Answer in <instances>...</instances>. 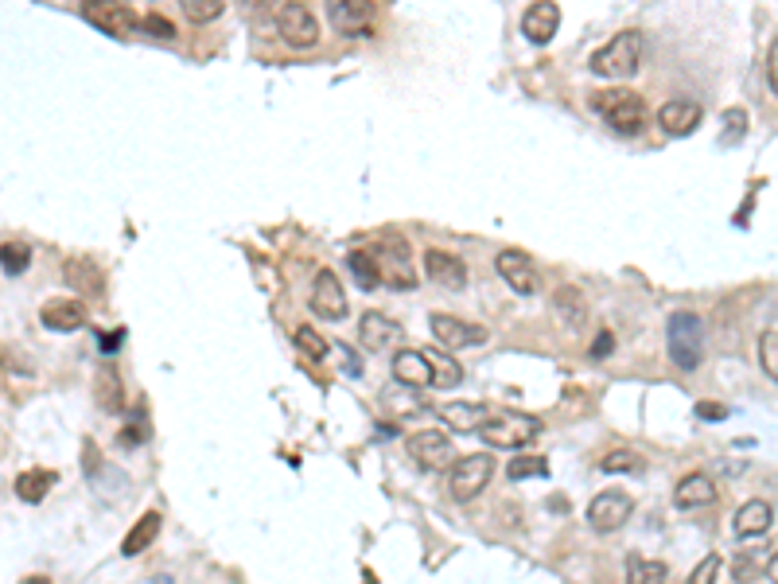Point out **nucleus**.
<instances>
[{
  "label": "nucleus",
  "mask_w": 778,
  "mask_h": 584,
  "mask_svg": "<svg viewBox=\"0 0 778 584\" xmlns=\"http://www.w3.org/2000/svg\"><path fill=\"white\" fill-rule=\"evenodd\" d=\"M347 261H351V273L358 277V289H378L382 285V273H378V261H374V254L370 250H354V254H347Z\"/></svg>",
  "instance_id": "obj_27"
},
{
  "label": "nucleus",
  "mask_w": 778,
  "mask_h": 584,
  "mask_svg": "<svg viewBox=\"0 0 778 584\" xmlns=\"http://www.w3.org/2000/svg\"><path fill=\"white\" fill-rule=\"evenodd\" d=\"M611 351H615V335H611V331H600L596 343H592V359H607Z\"/></svg>",
  "instance_id": "obj_41"
},
{
  "label": "nucleus",
  "mask_w": 778,
  "mask_h": 584,
  "mask_svg": "<svg viewBox=\"0 0 778 584\" xmlns=\"http://www.w3.org/2000/svg\"><path fill=\"white\" fill-rule=\"evenodd\" d=\"M767 82H771V90L778 94V39L771 43V51H767Z\"/></svg>",
  "instance_id": "obj_42"
},
{
  "label": "nucleus",
  "mask_w": 778,
  "mask_h": 584,
  "mask_svg": "<svg viewBox=\"0 0 778 584\" xmlns=\"http://www.w3.org/2000/svg\"><path fill=\"white\" fill-rule=\"evenodd\" d=\"M557 28H561V8L557 4H530L526 16H522V36L537 47L557 36Z\"/></svg>",
  "instance_id": "obj_21"
},
{
  "label": "nucleus",
  "mask_w": 778,
  "mask_h": 584,
  "mask_svg": "<svg viewBox=\"0 0 778 584\" xmlns=\"http://www.w3.org/2000/svg\"><path fill=\"white\" fill-rule=\"evenodd\" d=\"M506 475H510L514 483H522V479L549 475V464H545V456H514V460L506 464Z\"/></svg>",
  "instance_id": "obj_32"
},
{
  "label": "nucleus",
  "mask_w": 778,
  "mask_h": 584,
  "mask_svg": "<svg viewBox=\"0 0 778 584\" xmlns=\"http://www.w3.org/2000/svg\"><path fill=\"white\" fill-rule=\"evenodd\" d=\"M600 468L603 472H627V475H638L642 468H646V460L638 456V452H631V448H615V452H607L600 460Z\"/></svg>",
  "instance_id": "obj_30"
},
{
  "label": "nucleus",
  "mask_w": 778,
  "mask_h": 584,
  "mask_svg": "<svg viewBox=\"0 0 778 584\" xmlns=\"http://www.w3.org/2000/svg\"><path fill=\"white\" fill-rule=\"evenodd\" d=\"M405 448H409V456L428 468V472H444V468H452L456 460H452V440L444 437V433H436V429H421V433H413V437L405 440Z\"/></svg>",
  "instance_id": "obj_9"
},
{
  "label": "nucleus",
  "mask_w": 778,
  "mask_h": 584,
  "mask_svg": "<svg viewBox=\"0 0 778 584\" xmlns=\"http://www.w3.org/2000/svg\"><path fill=\"white\" fill-rule=\"evenodd\" d=\"M697 417H705V421H724L728 413H724V405H716V402H701V405H697Z\"/></svg>",
  "instance_id": "obj_43"
},
{
  "label": "nucleus",
  "mask_w": 778,
  "mask_h": 584,
  "mask_svg": "<svg viewBox=\"0 0 778 584\" xmlns=\"http://www.w3.org/2000/svg\"><path fill=\"white\" fill-rule=\"evenodd\" d=\"M358 339H362V347H370V351H389V347H401V343H405V328H401L397 320L382 316V312H362V320H358Z\"/></svg>",
  "instance_id": "obj_13"
},
{
  "label": "nucleus",
  "mask_w": 778,
  "mask_h": 584,
  "mask_svg": "<svg viewBox=\"0 0 778 584\" xmlns=\"http://www.w3.org/2000/svg\"><path fill=\"white\" fill-rule=\"evenodd\" d=\"M425 277L440 289H467V265L448 250H425Z\"/></svg>",
  "instance_id": "obj_15"
},
{
  "label": "nucleus",
  "mask_w": 778,
  "mask_h": 584,
  "mask_svg": "<svg viewBox=\"0 0 778 584\" xmlns=\"http://www.w3.org/2000/svg\"><path fill=\"white\" fill-rule=\"evenodd\" d=\"M141 28H148L156 39H176V24H172V20H164L160 12H148V16L141 20Z\"/></svg>",
  "instance_id": "obj_40"
},
{
  "label": "nucleus",
  "mask_w": 778,
  "mask_h": 584,
  "mask_svg": "<svg viewBox=\"0 0 778 584\" xmlns=\"http://www.w3.org/2000/svg\"><path fill=\"white\" fill-rule=\"evenodd\" d=\"M743 133H747V113L736 106V110H724V145H740Z\"/></svg>",
  "instance_id": "obj_37"
},
{
  "label": "nucleus",
  "mask_w": 778,
  "mask_h": 584,
  "mask_svg": "<svg viewBox=\"0 0 778 584\" xmlns=\"http://www.w3.org/2000/svg\"><path fill=\"white\" fill-rule=\"evenodd\" d=\"M28 265H32V250H28L24 242H4V246H0V269H4L8 277H20Z\"/></svg>",
  "instance_id": "obj_29"
},
{
  "label": "nucleus",
  "mask_w": 778,
  "mask_h": 584,
  "mask_svg": "<svg viewBox=\"0 0 778 584\" xmlns=\"http://www.w3.org/2000/svg\"><path fill=\"white\" fill-rule=\"evenodd\" d=\"M374 261H382V265H378V273L386 277L393 289H413V285H417V273H413V254H409L405 238L389 234V238H386V254H374Z\"/></svg>",
  "instance_id": "obj_11"
},
{
  "label": "nucleus",
  "mask_w": 778,
  "mask_h": 584,
  "mask_svg": "<svg viewBox=\"0 0 778 584\" xmlns=\"http://www.w3.org/2000/svg\"><path fill=\"white\" fill-rule=\"evenodd\" d=\"M673 503H677V511L712 507V503H716V483H712L705 472H689L677 487H673Z\"/></svg>",
  "instance_id": "obj_20"
},
{
  "label": "nucleus",
  "mask_w": 778,
  "mask_h": 584,
  "mask_svg": "<svg viewBox=\"0 0 778 584\" xmlns=\"http://www.w3.org/2000/svg\"><path fill=\"white\" fill-rule=\"evenodd\" d=\"M393 378H397V386H405V390H428V386L436 382L425 351H397V355H393Z\"/></svg>",
  "instance_id": "obj_19"
},
{
  "label": "nucleus",
  "mask_w": 778,
  "mask_h": 584,
  "mask_svg": "<svg viewBox=\"0 0 778 584\" xmlns=\"http://www.w3.org/2000/svg\"><path fill=\"white\" fill-rule=\"evenodd\" d=\"M39 324L51 331H78L86 324V308L82 300H47L39 312Z\"/></svg>",
  "instance_id": "obj_22"
},
{
  "label": "nucleus",
  "mask_w": 778,
  "mask_h": 584,
  "mask_svg": "<svg viewBox=\"0 0 778 584\" xmlns=\"http://www.w3.org/2000/svg\"><path fill=\"white\" fill-rule=\"evenodd\" d=\"M296 347L312 359V363H319V359H327V351H331V343L319 335L316 328H296Z\"/></svg>",
  "instance_id": "obj_34"
},
{
  "label": "nucleus",
  "mask_w": 778,
  "mask_h": 584,
  "mask_svg": "<svg viewBox=\"0 0 778 584\" xmlns=\"http://www.w3.org/2000/svg\"><path fill=\"white\" fill-rule=\"evenodd\" d=\"M20 584H51V577H24Z\"/></svg>",
  "instance_id": "obj_47"
},
{
  "label": "nucleus",
  "mask_w": 778,
  "mask_h": 584,
  "mask_svg": "<svg viewBox=\"0 0 778 584\" xmlns=\"http://www.w3.org/2000/svg\"><path fill=\"white\" fill-rule=\"evenodd\" d=\"M152 584H176V581H172V577H156Z\"/></svg>",
  "instance_id": "obj_48"
},
{
  "label": "nucleus",
  "mask_w": 778,
  "mask_h": 584,
  "mask_svg": "<svg viewBox=\"0 0 778 584\" xmlns=\"http://www.w3.org/2000/svg\"><path fill=\"white\" fill-rule=\"evenodd\" d=\"M55 479H59V475L51 472V468H28V472L16 475V495H20L24 503H43L47 491L55 487Z\"/></svg>",
  "instance_id": "obj_25"
},
{
  "label": "nucleus",
  "mask_w": 778,
  "mask_h": 584,
  "mask_svg": "<svg viewBox=\"0 0 778 584\" xmlns=\"http://www.w3.org/2000/svg\"><path fill=\"white\" fill-rule=\"evenodd\" d=\"M382 402L386 405H401L397 413H413V409H425L421 398H417V390H405V386H397V390H386L382 394Z\"/></svg>",
  "instance_id": "obj_38"
},
{
  "label": "nucleus",
  "mask_w": 778,
  "mask_h": 584,
  "mask_svg": "<svg viewBox=\"0 0 778 584\" xmlns=\"http://www.w3.org/2000/svg\"><path fill=\"white\" fill-rule=\"evenodd\" d=\"M658 125H662L666 137H689L701 125V102H693V98H670L658 110Z\"/></svg>",
  "instance_id": "obj_17"
},
{
  "label": "nucleus",
  "mask_w": 778,
  "mask_h": 584,
  "mask_svg": "<svg viewBox=\"0 0 778 584\" xmlns=\"http://www.w3.org/2000/svg\"><path fill=\"white\" fill-rule=\"evenodd\" d=\"M226 12V4L222 0H183V16L191 20V24H211Z\"/></svg>",
  "instance_id": "obj_33"
},
{
  "label": "nucleus",
  "mask_w": 778,
  "mask_h": 584,
  "mask_svg": "<svg viewBox=\"0 0 778 584\" xmlns=\"http://www.w3.org/2000/svg\"><path fill=\"white\" fill-rule=\"evenodd\" d=\"M716 577H720V557H716V553H708L705 561L689 573V584H716Z\"/></svg>",
  "instance_id": "obj_39"
},
{
  "label": "nucleus",
  "mask_w": 778,
  "mask_h": 584,
  "mask_svg": "<svg viewBox=\"0 0 778 584\" xmlns=\"http://www.w3.org/2000/svg\"><path fill=\"white\" fill-rule=\"evenodd\" d=\"M631 514H635V503L627 491H603L588 503V526L600 534H615L619 526H627Z\"/></svg>",
  "instance_id": "obj_8"
},
{
  "label": "nucleus",
  "mask_w": 778,
  "mask_h": 584,
  "mask_svg": "<svg viewBox=\"0 0 778 584\" xmlns=\"http://www.w3.org/2000/svg\"><path fill=\"white\" fill-rule=\"evenodd\" d=\"M759 561H763L759 553H740V557L732 561V577H736L740 584H751L755 577H763V569H767V565H759Z\"/></svg>",
  "instance_id": "obj_35"
},
{
  "label": "nucleus",
  "mask_w": 778,
  "mask_h": 584,
  "mask_svg": "<svg viewBox=\"0 0 778 584\" xmlns=\"http://www.w3.org/2000/svg\"><path fill=\"white\" fill-rule=\"evenodd\" d=\"M82 16L98 28V32H106V36H133L137 28H141V16L129 8V4H82Z\"/></svg>",
  "instance_id": "obj_10"
},
{
  "label": "nucleus",
  "mask_w": 778,
  "mask_h": 584,
  "mask_svg": "<svg viewBox=\"0 0 778 584\" xmlns=\"http://www.w3.org/2000/svg\"><path fill=\"white\" fill-rule=\"evenodd\" d=\"M771 522H775V511H771V503H763V499L743 503L740 511H736V518H732V526H736L740 538H763V534L771 530Z\"/></svg>",
  "instance_id": "obj_23"
},
{
  "label": "nucleus",
  "mask_w": 778,
  "mask_h": 584,
  "mask_svg": "<svg viewBox=\"0 0 778 584\" xmlns=\"http://www.w3.org/2000/svg\"><path fill=\"white\" fill-rule=\"evenodd\" d=\"M541 433V421L530 413H510V409H498L483 421L479 437L487 440L491 448H526L533 437Z\"/></svg>",
  "instance_id": "obj_4"
},
{
  "label": "nucleus",
  "mask_w": 778,
  "mask_h": 584,
  "mask_svg": "<svg viewBox=\"0 0 778 584\" xmlns=\"http://www.w3.org/2000/svg\"><path fill=\"white\" fill-rule=\"evenodd\" d=\"M759 363L767 370V378H775L778 382V331H767V335L759 339Z\"/></svg>",
  "instance_id": "obj_36"
},
{
  "label": "nucleus",
  "mask_w": 778,
  "mask_h": 584,
  "mask_svg": "<svg viewBox=\"0 0 778 584\" xmlns=\"http://www.w3.org/2000/svg\"><path fill=\"white\" fill-rule=\"evenodd\" d=\"M63 277H67V285H71L78 296H86V300H102V296H106V273H102L90 257H67Z\"/></svg>",
  "instance_id": "obj_16"
},
{
  "label": "nucleus",
  "mask_w": 778,
  "mask_h": 584,
  "mask_svg": "<svg viewBox=\"0 0 778 584\" xmlns=\"http://www.w3.org/2000/svg\"><path fill=\"white\" fill-rule=\"evenodd\" d=\"M592 110L607 117V125L615 129V133H627V137H635L646 129V102H642V94L635 90H596L592 94Z\"/></svg>",
  "instance_id": "obj_2"
},
{
  "label": "nucleus",
  "mask_w": 778,
  "mask_h": 584,
  "mask_svg": "<svg viewBox=\"0 0 778 584\" xmlns=\"http://www.w3.org/2000/svg\"><path fill=\"white\" fill-rule=\"evenodd\" d=\"M495 269H498V277H502L514 292H522V296H533V292H537V269H533L530 254H522V250H502V254L495 257Z\"/></svg>",
  "instance_id": "obj_14"
},
{
  "label": "nucleus",
  "mask_w": 778,
  "mask_h": 584,
  "mask_svg": "<svg viewBox=\"0 0 778 584\" xmlns=\"http://www.w3.org/2000/svg\"><path fill=\"white\" fill-rule=\"evenodd\" d=\"M436 413H440V421L452 425L456 433H479L483 421L491 417L483 405H475V402H448V405H440Z\"/></svg>",
  "instance_id": "obj_24"
},
{
  "label": "nucleus",
  "mask_w": 778,
  "mask_h": 584,
  "mask_svg": "<svg viewBox=\"0 0 778 584\" xmlns=\"http://www.w3.org/2000/svg\"><path fill=\"white\" fill-rule=\"evenodd\" d=\"M495 475V460L487 452H471V456H460L452 468H448V491L456 503H471L475 495H483V487L491 483Z\"/></svg>",
  "instance_id": "obj_5"
},
{
  "label": "nucleus",
  "mask_w": 778,
  "mask_h": 584,
  "mask_svg": "<svg viewBox=\"0 0 778 584\" xmlns=\"http://www.w3.org/2000/svg\"><path fill=\"white\" fill-rule=\"evenodd\" d=\"M98 405L106 409V413H121V382H117V374L113 370H98Z\"/></svg>",
  "instance_id": "obj_31"
},
{
  "label": "nucleus",
  "mask_w": 778,
  "mask_h": 584,
  "mask_svg": "<svg viewBox=\"0 0 778 584\" xmlns=\"http://www.w3.org/2000/svg\"><path fill=\"white\" fill-rule=\"evenodd\" d=\"M642 51H646L642 32H619V36H611L600 51L592 55V74H600V78H619V82H623V78L638 74V67H642Z\"/></svg>",
  "instance_id": "obj_1"
},
{
  "label": "nucleus",
  "mask_w": 778,
  "mask_h": 584,
  "mask_svg": "<svg viewBox=\"0 0 778 584\" xmlns=\"http://www.w3.org/2000/svg\"><path fill=\"white\" fill-rule=\"evenodd\" d=\"M156 534H160V514L156 511L141 514V522H133V530L125 534L121 553H125V557H137V553H144V549L156 542Z\"/></svg>",
  "instance_id": "obj_26"
},
{
  "label": "nucleus",
  "mask_w": 778,
  "mask_h": 584,
  "mask_svg": "<svg viewBox=\"0 0 778 584\" xmlns=\"http://www.w3.org/2000/svg\"><path fill=\"white\" fill-rule=\"evenodd\" d=\"M428 328L436 335V343L440 347H448V351H463V347H479V343H487V328H479V324H467L460 316H448V312H432L428 316Z\"/></svg>",
  "instance_id": "obj_7"
},
{
  "label": "nucleus",
  "mask_w": 778,
  "mask_h": 584,
  "mask_svg": "<svg viewBox=\"0 0 778 584\" xmlns=\"http://www.w3.org/2000/svg\"><path fill=\"white\" fill-rule=\"evenodd\" d=\"M370 16H374V4H370V0H331V4H327V20H331V28L343 32V36H358V32L366 36Z\"/></svg>",
  "instance_id": "obj_18"
},
{
  "label": "nucleus",
  "mask_w": 778,
  "mask_h": 584,
  "mask_svg": "<svg viewBox=\"0 0 778 584\" xmlns=\"http://www.w3.org/2000/svg\"><path fill=\"white\" fill-rule=\"evenodd\" d=\"M312 312L323 320H347V292L339 285V277L331 269H319L316 285H312Z\"/></svg>",
  "instance_id": "obj_12"
},
{
  "label": "nucleus",
  "mask_w": 778,
  "mask_h": 584,
  "mask_svg": "<svg viewBox=\"0 0 778 584\" xmlns=\"http://www.w3.org/2000/svg\"><path fill=\"white\" fill-rule=\"evenodd\" d=\"M666 347H670L673 366L697 370V366H701V355H705V328H701V316H693V312H673L670 324H666Z\"/></svg>",
  "instance_id": "obj_3"
},
{
  "label": "nucleus",
  "mask_w": 778,
  "mask_h": 584,
  "mask_svg": "<svg viewBox=\"0 0 778 584\" xmlns=\"http://www.w3.org/2000/svg\"><path fill=\"white\" fill-rule=\"evenodd\" d=\"M121 339H125V331H121V328L113 331V335H98V343H102V351H106V355H113V351H117V343H121Z\"/></svg>",
  "instance_id": "obj_44"
},
{
  "label": "nucleus",
  "mask_w": 778,
  "mask_h": 584,
  "mask_svg": "<svg viewBox=\"0 0 778 584\" xmlns=\"http://www.w3.org/2000/svg\"><path fill=\"white\" fill-rule=\"evenodd\" d=\"M117 440H121L125 448H137V444H141V429H137V425H129V429H125V433H121Z\"/></svg>",
  "instance_id": "obj_45"
},
{
  "label": "nucleus",
  "mask_w": 778,
  "mask_h": 584,
  "mask_svg": "<svg viewBox=\"0 0 778 584\" xmlns=\"http://www.w3.org/2000/svg\"><path fill=\"white\" fill-rule=\"evenodd\" d=\"M277 32H281L284 43H288V47H296V51L316 47L319 43L316 12H312L308 4H284L281 12H277Z\"/></svg>",
  "instance_id": "obj_6"
},
{
  "label": "nucleus",
  "mask_w": 778,
  "mask_h": 584,
  "mask_svg": "<svg viewBox=\"0 0 778 584\" xmlns=\"http://www.w3.org/2000/svg\"><path fill=\"white\" fill-rule=\"evenodd\" d=\"M627 584H666V565L646 561V557H631L627 561Z\"/></svg>",
  "instance_id": "obj_28"
},
{
  "label": "nucleus",
  "mask_w": 778,
  "mask_h": 584,
  "mask_svg": "<svg viewBox=\"0 0 778 584\" xmlns=\"http://www.w3.org/2000/svg\"><path fill=\"white\" fill-rule=\"evenodd\" d=\"M767 577H771V584H778V553L767 561Z\"/></svg>",
  "instance_id": "obj_46"
}]
</instances>
